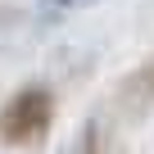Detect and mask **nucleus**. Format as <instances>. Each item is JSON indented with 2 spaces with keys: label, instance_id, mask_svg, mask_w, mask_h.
I'll use <instances>...</instances> for the list:
<instances>
[{
  "label": "nucleus",
  "instance_id": "f257e3e1",
  "mask_svg": "<svg viewBox=\"0 0 154 154\" xmlns=\"http://www.w3.org/2000/svg\"><path fill=\"white\" fill-rule=\"evenodd\" d=\"M50 122H54V95L45 86H23L0 109V145L32 149L50 136Z\"/></svg>",
  "mask_w": 154,
  "mask_h": 154
},
{
  "label": "nucleus",
  "instance_id": "f03ea898",
  "mask_svg": "<svg viewBox=\"0 0 154 154\" xmlns=\"http://www.w3.org/2000/svg\"><path fill=\"white\" fill-rule=\"evenodd\" d=\"M91 0H41V18H63V14H77V9H86Z\"/></svg>",
  "mask_w": 154,
  "mask_h": 154
}]
</instances>
